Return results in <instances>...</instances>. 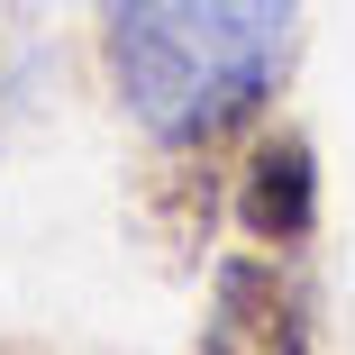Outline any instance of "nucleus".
<instances>
[{"instance_id":"f257e3e1","label":"nucleus","mask_w":355,"mask_h":355,"mask_svg":"<svg viewBox=\"0 0 355 355\" xmlns=\"http://www.w3.org/2000/svg\"><path fill=\"white\" fill-rule=\"evenodd\" d=\"M301 0H101V73L155 146H237L273 110Z\"/></svg>"},{"instance_id":"f03ea898","label":"nucleus","mask_w":355,"mask_h":355,"mask_svg":"<svg viewBox=\"0 0 355 355\" xmlns=\"http://www.w3.org/2000/svg\"><path fill=\"white\" fill-rule=\"evenodd\" d=\"M191 355H319V292L292 255L246 246L209 264V301Z\"/></svg>"},{"instance_id":"7ed1b4c3","label":"nucleus","mask_w":355,"mask_h":355,"mask_svg":"<svg viewBox=\"0 0 355 355\" xmlns=\"http://www.w3.org/2000/svg\"><path fill=\"white\" fill-rule=\"evenodd\" d=\"M228 219L246 228V246H273V255H301L319 237V146L301 128L246 137L237 182H228Z\"/></svg>"},{"instance_id":"20e7f679","label":"nucleus","mask_w":355,"mask_h":355,"mask_svg":"<svg viewBox=\"0 0 355 355\" xmlns=\"http://www.w3.org/2000/svg\"><path fill=\"white\" fill-rule=\"evenodd\" d=\"M219 155H228V146H164V164L146 173L155 237H164L173 255H200L209 228H219V209H228V182H237V173H219Z\"/></svg>"},{"instance_id":"39448f33","label":"nucleus","mask_w":355,"mask_h":355,"mask_svg":"<svg viewBox=\"0 0 355 355\" xmlns=\"http://www.w3.org/2000/svg\"><path fill=\"white\" fill-rule=\"evenodd\" d=\"M46 101V28L28 0H0V146L37 119Z\"/></svg>"}]
</instances>
